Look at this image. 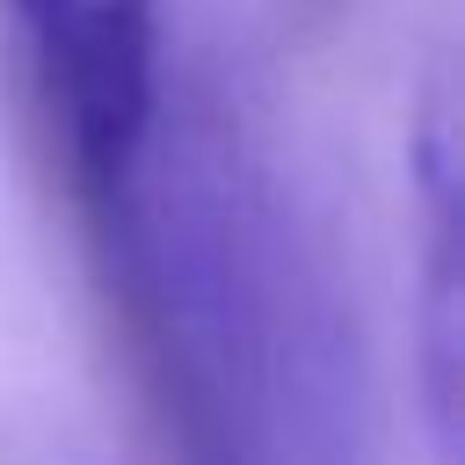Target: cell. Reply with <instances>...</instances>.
Listing matches in <instances>:
<instances>
[{
    "label": "cell",
    "instance_id": "obj_3",
    "mask_svg": "<svg viewBox=\"0 0 465 465\" xmlns=\"http://www.w3.org/2000/svg\"><path fill=\"white\" fill-rule=\"evenodd\" d=\"M291 7H305V15H327V7H341V0H291Z\"/></svg>",
    "mask_w": 465,
    "mask_h": 465
},
{
    "label": "cell",
    "instance_id": "obj_1",
    "mask_svg": "<svg viewBox=\"0 0 465 465\" xmlns=\"http://www.w3.org/2000/svg\"><path fill=\"white\" fill-rule=\"evenodd\" d=\"M7 15L29 51L73 182L94 203H116L160 116L153 0H7Z\"/></svg>",
    "mask_w": 465,
    "mask_h": 465
},
{
    "label": "cell",
    "instance_id": "obj_2",
    "mask_svg": "<svg viewBox=\"0 0 465 465\" xmlns=\"http://www.w3.org/2000/svg\"><path fill=\"white\" fill-rule=\"evenodd\" d=\"M414 167V225H421V276H414V341H421V414H429V458L458 465V116L450 87H429L407 131Z\"/></svg>",
    "mask_w": 465,
    "mask_h": 465
}]
</instances>
